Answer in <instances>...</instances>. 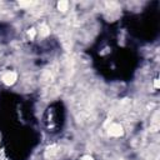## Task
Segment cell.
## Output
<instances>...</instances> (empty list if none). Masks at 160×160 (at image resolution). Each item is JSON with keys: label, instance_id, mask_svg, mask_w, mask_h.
Wrapping results in <instances>:
<instances>
[{"label": "cell", "instance_id": "6da1fadb", "mask_svg": "<svg viewBox=\"0 0 160 160\" xmlns=\"http://www.w3.org/2000/svg\"><path fill=\"white\" fill-rule=\"evenodd\" d=\"M55 75H56V70H54L52 68H49V69L44 70V72L41 75V81L44 84H51L52 80L55 79Z\"/></svg>", "mask_w": 160, "mask_h": 160}, {"label": "cell", "instance_id": "7a4b0ae2", "mask_svg": "<svg viewBox=\"0 0 160 160\" xmlns=\"http://www.w3.org/2000/svg\"><path fill=\"white\" fill-rule=\"evenodd\" d=\"M108 131H109V135H110V136H114V138H119V136H122V134H124L122 126H121L120 124H116V122L111 124V125L109 126Z\"/></svg>", "mask_w": 160, "mask_h": 160}, {"label": "cell", "instance_id": "3957f363", "mask_svg": "<svg viewBox=\"0 0 160 160\" xmlns=\"http://www.w3.org/2000/svg\"><path fill=\"white\" fill-rule=\"evenodd\" d=\"M59 154H60V146L56 145V144L48 146L46 150H45V158H46V159H54V158H56Z\"/></svg>", "mask_w": 160, "mask_h": 160}, {"label": "cell", "instance_id": "277c9868", "mask_svg": "<svg viewBox=\"0 0 160 160\" xmlns=\"http://www.w3.org/2000/svg\"><path fill=\"white\" fill-rule=\"evenodd\" d=\"M1 79H2V82L5 85H12L18 79V74L15 71H8V72H5L2 75Z\"/></svg>", "mask_w": 160, "mask_h": 160}, {"label": "cell", "instance_id": "5b68a950", "mask_svg": "<svg viewBox=\"0 0 160 160\" xmlns=\"http://www.w3.org/2000/svg\"><path fill=\"white\" fill-rule=\"evenodd\" d=\"M158 118H159V112L156 111L154 118H152V122L150 125V130L151 131H158L159 130V120H158Z\"/></svg>", "mask_w": 160, "mask_h": 160}, {"label": "cell", "instance_id": "8992f818", "mask_svg": "<svg viewBox=\"0 0 160 160\" xmlns=\"http://www.w3.org/2000/svg\"><path fill=\"white\" fill-rule=\"evenodd\" d=\"M50 34V29L46 24H41L40 25V35L41 36H48Z\"/></svg>", "mask_w": 160, "mask_h": 160}, {"label": "cell", "instance_id": "52a82bcc", "mask_svg": "<svg viewBox=\"0 0 160 160\" xmlns=\"http://www.w3.org/2000/svg\"><path fill=\"white\" fill-rule=\"evenodd\" d=\"M68 8H69V2L68 1H59L58 2V10H60V11H66L68 10Z\"/></svg>", "mask_w": 160, "mask_h": 160}, {"label": "cell", "instance_id": "ba28073f", "mask_svg": "<svg viewBox=\"0 0 160 160\" xmlns=\"http://www.w3.org/2000/svg\"><path fill=\"white\" fill-rule=\"evenodd\" d=\"M38 2H35V1H20L19 2V5L20 6H32V5H36Z\"/></svg>", "mask_w": 160, "mask_h": 160}, {"label": "cell", "instance_id": "9c48e42d", "mask_svg": "<svg viewBox=\"0 0 160 160\" xmlns=\"http://www.w3.org/2000/svg\"><path fill=\"white\" fill-rule=\"evenodd\" d=\"M28 35H29L30 39H34L35 38V29H30L29 32H28Z\"/></svg>", "mask_w": 160, "mask_h": 160}, {"label": "cell", "instance_id": "30bf717a", "mask_svg": "<svg viewBox=\"0 0 160 160\" xmlns=\"http://www.w3.org/2000/svg\"><path fill=\"white\" fill-rule=\"evenodd\" d=\"M80 160H94L91 156H84V158H81Z\"/></svg>", "mask_w": 160, "mask_h": 160}, {"label": "cell", "instance_id": "8fae6325", "mask_svg": "<svg viewBox=\"0 0 160 160\" xmlns=\"http://www.w3.org/2000/svg\"><path fill=\"white\" fill-rule=\"evenodd\" d=\"M154 86H155L156 89L159 88V80H158V79H155V81H154Z\"/></svg>", "mask_w": 160, "mask_h": 160}]
</instances>
